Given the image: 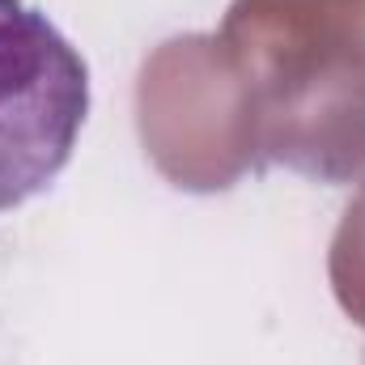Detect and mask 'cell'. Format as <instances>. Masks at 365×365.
Segmentation results:
<instances>
[{"mask_svg": "<svg viewBox=\"0 0 365 365\" xmlns=\"http://www.w3.org/2000/svg\"><path fill=\"white\" fill-rule=\"evenodd\" d=\"M90 115V68L26 0H0V212L21 208L73 162Z\"/></svg>", "mask_w": 365, "mask_h": 365, "instance_id": "obj_1", "label": "cell"}]
</instances>
